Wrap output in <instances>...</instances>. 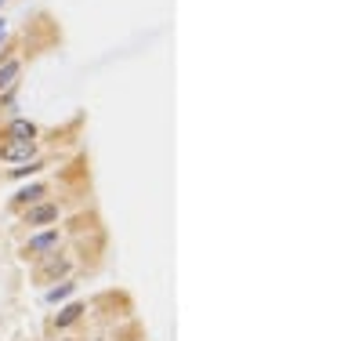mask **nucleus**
<instances>
[{
  "instance_id": "obj_1",
  "label": "nucleus",
  "mask_w": 362,
  "mask_h": 341,
  "mask_svg": "<svg viewBox=\"0 0 362 341\" xmlns=\"http://www.w3.org/2000/svg\"><path fill=\"white\" fill-rule=\"evenodd\" d=\"M58 240H62L58 229H44V232H36V236H29L22 254H26V258H48L51 250H58Z\"/></svg>"
},
{
  "instance_id": "obj_2",
  "label": "nucleus",
  "mask_w": 362,
  "mask_h": 341,
  "mask_svg": "<svg viewBox=\"0 0 362 341\" xmlns=\"http://www.w3.org/2000/svg\"><path fill=\"white\" fill-rule=\"evenodd\" d=\"M33 153H36V142H15V138L0 142V160H8V163H26L33 160Z\"/></svg>"
},
{
  "instance_id": "obj_3",
  "label": "nucleus",
  "mask_w": 362,
  "mask_h": 341,
  "mask_svg": "<svg viewBox=\"0 0 362 341\" xmlns=\"http://www.w3.org/2000/svg\"><path fill=\"white\" fill-rule=\"evenodd\" d=\"M58 222V203H33L26 210V225L29 229H40V225H51Z\"/></svg>"
},
{
  "instance_id": "obj_4",
  "label": "nucleus",
  "mask_w": 362,
  "mask_h": 341,
  "mask_svg": "<svg viewBox=\"0 0 362 341\" xmlns=\"http://www.w3.org/2000/svg\"><path fill=\"white\" fill-rule=\"evenodd\" d=\"M4 138H15V142H36V123L26 120V116H15V120L8 123Z\"/></svg>"
},
{
  "instance_id": "obj_5",
  "label": "nucleus",
  "mask_w": 362,
  "mask_h": 341,
  "mask_svg": "<svg viewBox=\"0 0 362 341\" xmlns=\"http://www.w3.org/2000/svg\"><path fill=\"white\" fill-rule=\"evenodd\" d=\"M48 265L40 269V280H55V276H62V280H69V269H73V262L69 258H58V254H48Z\"/></svg>"
},
{
  "instance_id": "obj_6",
  "label": "nucleus",
  "mask_w": 362,
  "mask_h": 341,
  "mask_svg": "<svg viewBox=\"0 0 362 341\" xmlns=\"http://www.w3.org/2000/svg\"><path fill=\"white\" fill-rule=\"evenodd\" d=\"M80 316H83V302H69L62 312H55V327H58V330H66V327H73V323H76Z\"/></svg>"
},
{
  "instance_id": "obj_7",
  "label": "nucleus",
  "mask_w": 362,
  "mask_h": 341,
  "mask_svg": "<svg viewBox=\"0 0 362 341\" xmlns=\"http://www.w3.org/2000/svg\"><path fill=\"white\" fill-rule=\"evenodd\" d=\"M18 69H22V62H18V58H4V62H0V91L11 88L15 76H18Z\"/></svg>"
},
{
  "instance_id": "obj_8",
  "label": "nucleus",
  "mask_w": 362,
  "mask_h": 341,
  "mask_svg": "<svg viewBox=\"0 0 362 341\" xmlns=\"http://www.w3.org/2000/svg\"><path fill=\"white\" fill-rule=\"evenodd\" d=\"M44 193H48L44 185H26V189H18V193H15V200L26 203V207H33V203H40V196H44Z\"/></svg>"
},
{
  "instance_id": "obj_9",
  "label": "nucleus",
  "mask_w": 362,
  "mask_h": 341,
  "mask_svg": "<svg viewBox=\"0 0 362 341\" xmlns=\"http://www.w3.org/2000/svg\"><path fill=\"white\" fill-rule=\"evenodd\" d=\"M73 290H76V283H73V280H62L58 287H51V290H48V302H51V305H58V302H66V297H73Z\"/></svg>"
},
{
  "instance_id": "obj_10",
  "label": "nucleus",
  "mask_w": 362,
  "mask_h": 341,
  "mask_svg": "<svg viewBox=\"0 0 362 341\" xmlns=\"http://www.w3.org/2000/svg\"><path fill=\"white\" fill-rule=\"evenodd\" d=\"M40 167H44V163H40V160H26L22 167H11V178H26V175H36Z\"/></svg>"
},
{
  "instance_id": "obj_11",
  "label": "nucleus",
  "mask_w": 362,
  "mask_h": 341,
  "mask_svg": "<svg viewBox=\"0 0 362 341\" xmlns=\"http://www.w3.org/2000/svg\"><path fill=\"white\" fill-rule=\"evenodd\" d=\"M4 33H8V18H0V40H4Z\"/></svg>"
},
{
  "instance_id": "obj_12",
  "label": "nucleus",
  "mask_w": 362,
  "mask_h": 341,
  "mask_svg": "<svg viewBox=\"0 0 362 341\" xmlns=\"http://www.w3.org/2000/svg\"><path fill=\"white\" fill-rule=\"evenodd\" d=\"M0 8H4V0H0Z\"/></svg>"
}]
</instances>
